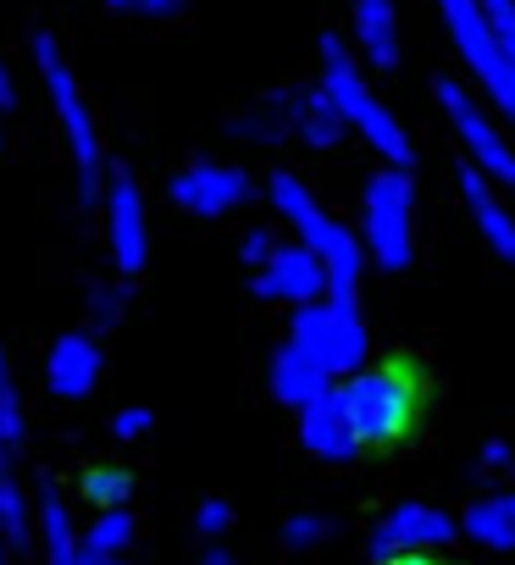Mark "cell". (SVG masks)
<instances>
[{
	"instance_id": "6da1fadb",
	"label": "cell",
	"mask_w": 515,
	"mask_h": 565,
	"mask_svg": "<svg viewBox=\"0 0 515 565\" xmlns=\"http://www.w3.org/2000/svg\"><path fill=\"white\" fill-rule=\"evenodd\" d=\"M322 95L333 100V111L344 117V128H355L377 156L383 167H410V134L399 128V117L372 95L355 51L339 40V34H322Z\"/></svg>"
},
{
	"instance_id": "7a4b0ae2",
	"label": "cell",
	"mask_w": 515,
	"mask_h": 565,
	"mask_svg": "<svg viewBox=\"0 0 515 565\" xmlns=\"http://www.w3.org/2000/svg\"><path fill=\"white\" fill-rule=\"evenodd\" d=\"M34 67H40V84L56 106V122H62V139L73 150V167H78V200L84 211H95V200L106 194L100 189V128H95V111L73 78V62L62 56L56 34H34Z\"/></svg>"
},
{
	"instance_id": "3957f363",
	"label": "cell",
	"mask_w": 515,
	"mask_h": 565,
	"mask_svg": "<svg viewBox=\"0 0 515 565\" xmlns=\"http://www.w3.org/2000/svg\"><path fill=\"white\" fill-rule=\"evenodd\" d=\"M344 411L361 433V444H399L416 427L421 411V377L410 361H383V366H361L350 383H339Z\"/></svg>"
},
{
	"instance_id": "277c9868",
	"label": "cell",
	"mask_w": 515,
	"mask_h": 565,
	"mask_svg": "<svg viewBox=\"0 0 515 565\" xmlns=\"http://www.w3.org/2000/svg\"><path fill=\"white\" fill-rule=\"evenodd\" d=\"M361 244L383 271L416 260V183L405 167H377L361 194Z\"/></svg>"
},
{
	"instance_id": "5b68a950",
	"label": "cell",
	"mask_w": 515,
	"mask_h": 565,
	"mask_svg": "<svg viewBox=\"0 0 515 565\" xmlns=\"http://www.w3.org/2000/svg\"><path fill=\"white\" fill-rule=\"evenodd\" d=\"M438 18H443V34L454 45V56L465 62V73L482 84V95L515 122V73L504 67L498 56V40L487 29V12H482V0H432Z\"/></svg>"
},
{
	"instance_id": "8992f818",
	"label": "cell",
	"mask_w": 515,
	"mask_h": 565,
	"mask_svg": "<svg viewBox=\"0 0 515 565\" xmlns=\"http://www.w3.org/2000/svg\"><path fill=\"white\" fill-rule=\"evenodd\" d=\"M289 344H300L328 377L366 366V322H361L350 295H328L316 306H300L294 328H289Z\"/></svg>"
},
{
	"instance_id": "52a82bcc",
	"label": "cell",
	"mask_w": 515,
	"mask_h": 565,
	"mask_svg": "<svg viewBox=\"0 0 515 565\" xmlns=\"http://www.w3.org/2000/svg\"><path fill=\"white\" fill-rule=\"evenodd\" d=\"M438 106H443L454 139L465 145V161H471L482 178H493V183H504V189L515 194V150H509V139L498 134V122L487 117V106L471 95V84L438 78Z\"/></svg>"
},
{
	"instance_id": "ba28073f",
	"label": "cell",
	"mask_w": 515,
	"mask_h": 565,
	"mask_svg": "<svg viewBox=\"0 0 515 565\" xmlns=\"http://www.w3.org/2000/svg\"><path fill=\"white\" fill-rule=\"evenodd\" d=\"M167 194H172V205H178V211L216 222V216H227V211L249 205V200H255V183H249V172H244V167H233V161H189V167H178V172H172Z\"/></svg>"
},
{
	"instance_id": "9c48e42d",
	"label": "cell",
	"mask_w": 515,
	"mask_h": 565,
	"mask_svg": "<svg viewBox=\"0 0 515 565\" xmlns=\"http://www.w3.org/2000/svg\"><path fill=\"white\" fill-rule=\"evenodd\" d=\"M449 537H454V521H449L438 504H416V499H405V504H394V510L372 526V554H377V565H383V559H399V554L443 548Z\"/></svg>"
},
{
	"instance_id": "30bf717a",
	"label": "cell",
	"mask_w": 515,
	"mask_h": 565,
	"mask_svg": "<svg viewBox=\"0 0 515 565\" xmlns=\"http://www.w3.org/2000/svg\"><path fill=\"white\" fill-rule=\"evenodd\" d=\"M255 295L261 300H283V306H316L328 300V266L305 249V244H278L272 260L255 271Z\"/></svg>"
},
{
	"instance_id": "8fae6325",
	"label": "cell",
	"mask_w": 515,
	"mask_h": 565,
	"mask_svg": "<svg viewBox=\"0 0 515 565\" xmlns=\"http://www.w3.org/2000/svg\"><path fill=\"white\" fill-rule=\"evenodd\" d=\"M106 233H111L106 244H111L117 271H139L150 255V238H144V200H139V183L128 167L106 172Z\"/></svg>"
},
{
	"instance_id": "7c38bea8",
	"label": "cell",
	"mask_w": 515,
	"mask_h": 565,
	"mask_svg": "<svg viewBox=\"0 0 515 565\" xmlns=\"http://www.w3.org/2000/svg\"><path fill=\"white\" fill-rule=\"evenodd\" d=\"M300 244L328 266V295H350L355 300V282H361V260H366V249H361V238L339 222V216H328V211H311L300 227Z\"/></svg>"
},
{
	"instance_id": "4fadbf2b",
	"label": "cell",
	"mask_w": 515,
	"mask_h": 565,
	"mask_svg": "<svg viewBox=\"0 0 515 565\" xmlns=\"http://www.w3.org/2000/svg\"><path fill=\"white\" fill-rule=\"evenodd\" d=\"M300 444H305L316 460H328V466H350V460L366 449L361 433H355V422H350V411H344V394H339V388H328L316 405L300 411Z\"/></svg>"
},
{
	"instance_id": "5bb4252c",
	"label": "cell",
	"mask_w": 515,
	"mask_h": 565,
	"mask_svg": "<svg viewBox=\"0 0 515 565\" xmlns=\"http://www.w3.org/2000/svg\"><path fill=\"white\" fill-rule=\"evenodd\" d=\"M100 383V344L89 333H62L45 355V388L56 399H89Z\"/></svg>"
},
{
	"instance_id": "9a60e30c",
	"label": "cell",
	"mask_w": 515,
	"mask_h": 565,
	"mask_svg": "<svg viewBox=\"0 0 515 565\" xmlns=\"http://www.w3.org/2000/svg\"><path fill=\"white\" fill-rule=\"evenodd\" d=\"M460 194H465V211H471L476 233L487 238V249H493L498 260H509V266H515V216H509V205L493 194V183H487L471 161L460 167Z\"/></svg>"
},
{
	"instance_id": "2e32d148",
	"label": "cell",
	"mask_w": 515,
	"mask_h": 565,
	"mask_svg": "<svg viewBox=\"0 0 515 565\" xmlns=\"http://www.w3.org/2000/svg\"><path fill=\"white\" fill-rule=\"evenodd\" d=\"M278 106H283V122H289V134L300 145L333 150L344 139V117L333 111V100L322 95V84L316 89H278Z\"/></svg>"
},
{
	"instance_id": "e0dca14e",
	"label": "cell",
	"mask_w": 515,
	"mask_h": 565,
	"mask_svg": "<svg viewBox=\"0 0 515 565\" xmlns=\"http://www.w3.org/2000/svg\"><path fill=\"white\" fill-rule=\"evenodd\" d=\"M350 23H355V45L366 51V62L394 73L399 67V7L394 0H350Z\"/></svg>"
},
{
	"instance_id": "ac0fdd59",
	"label": "cell",
	"mask_w": 515,
	"mask_h": 565,
	"mask_svg": "<svg viewBox=\"0 0 515 565\" xmlns=\"http://www.w3.org/2000/svg\"><path fill=\"white\" fill-rule=\"evenodd\" d=\"M267 377H272V394H278L289 411H305V405H316V399L333 388V377H328V372L300 350V344H278V355H272Z\"/></svg>"
},
{
	"instance_id": "d6986e66",
	"label": "cell",
	"mask_w": 515,
	"mask_h": 565,
	"mask_svg": "<svg viewBox=\"0 0 515 565\" xmlns=\"http://www.w3.org/2000/svg\"><path fill=\"white\" fill-rule=\"evenodd\" d=\"M460 532L482 548H498V554H515V493H493L482 504L465 510Z\"/></svg>"
},
{
	"instance_id": "ffe728a7",
	"label": "cell",
	"mask_w": 515,
	"mask_h": 565,
	"mask_svg": "<svg viewBox=\"0 0 515 565\" xmlns=\"http://www.w3.org/2000/svg\"><path fill=\"white\" fill-rule=\"evenodd\" d=\"M40 532H45V565H73L84 537H73V521H67V499L56 482L40 488Z\"/></svg>"
},
{
	"instance_id": "44dd1931",
	"label": "cell",
	"mask_w": 515,
	"mask_h": 565,
	"mask_svg": "<svg viewBox=\"0 0 515 565\" xmlns=\"http://www.w3.org/2000/svg\"><path fill=\"white\" fill-rule=\"evenodd\" d=\"M227 134H233V139H249V145H283V139H289V122H283L278 95H267V100L244 106V111L227 122Z\"/></svg>"
},
{
	"instance_id": "7402d4cb",
	"label": "cell",
	"mask_w": 515,
	"mask_h": 565,
	"mask_svg": "<svg viewBox=\"0 0 515 565\" xmlns=\"http://www.w3.org/2000/svg\"><path fill=\"white\" fill-rule=\"evenodd\" d=\"M267 200H272V211H278L283 222H294V227H300V222H305L311 211H322V205L311 200L305 178H294L289 167H283V172H272V183H267Z\"/></svg>"
},
{
	"instance_id": "603a6c76",
	"label": "cell",
	"mask_w": 515,
	"mask_h": 565,
	"mask_svg": "<svg viewBox=\"0 0 515 565\" xmlns=\"http://www.w3.org/2000/svg\"><path fill=\"white\" fill-rule=\"evenodd\" d=\"M0 537L7 548H29V499L12 471H0Z\"/></svg>"
},
{
	"instance_id": "cb8c5ba5",
	"label": "cell",
	"mask_w": 515,
	"mask_h": 565,
	"mask_svg": "<svg viewBox=\"0 0 515 565\" xmlns=\"http://www.w3.org/2000/svg\"><path fill=\"white\" fill-rule=\"evenodd\" d=\"M128 543H133V515H128V510H100L95 526L84 532V548H95V554H106V559H117Z\"/></svg>"
},
{
	"instance_id": "d4e9b609",
	"label": "cell",
	"mask_w": 515,
	"mask_h": 565,
	"mask_svg": "<svg viewBox=\"0 0 515 565\" xmlns=\"http://www.w3.org/2000/svg\"><path fill=\"white\" fill-rule=\"evenodd\" d=\"M128 493H133V477H128V471H117V466H89V471H84V499H89V504L122 510Z\"/></svg>"
},
{
	"instance_id": "484cf974",
	"label": "cell",
	"mask_w": 515,
	"mask_h": 565,
	"mask_svg": "<svg viewBox=\"0 0 515 565\" xmlns=\"http://www.w3.org/2000/svg\"><path fill=\"white\" fill-rule=\"evenodd\" d=\"M482 12H487V29H493V40H498L504 67L515 73V0H482Z\"/></svg>"
},
{
	"instance_id": "4316f807",
	"label": "cell",
	"mask_w": 515,
	"mask_h": 565,
	"mask_svg": "<svg viewBox=\"0 0 515 565\" xmlns=\"http://www.w3.org/2000/svg\"><path fill=\"white\" fill-rule=\"evenodd\" d=\"M122 311H128V289H122V282H95V289H89V322L95 328H117Z\"/></svg>"
},
{
	"instance_id": "83f0119b",
	"label": "cell",
	"mask_w": 515,
	"mask_h": 565,
	"mask_svg": "<svg viewBox=\"0 0 515 565\" xmlns=\"http://www.w3.org/2000/svg\"><path fill=\"white\" fill-rule=\"evenodd\" d=\"M0 438L7 444L23 438V405H18V383L7 372V350H0Z\"/></svg>"
},
{
	"instance_id": "f1b7e54d",
	"label": "cell",
	"mask_w": 515,
	"mask_h": 565,
	"mask_svg": "<svg viewBox=\"0 0 515 565\" xmlns=\"http://www.w3.org/2000/svg\"><path fill=\"white\" fill-rule=\"evenodd\" d=\"M322 537H328V515H316V510H294L283 521V543L289 548H316Z\"/></svg>"
},
{
	"instance_id": "f546056e",
	"label": "cell",
	"mask_w": 515,
	"mask_h": 565,
	"mask_svg": "<svg viewBox=\"0 0 515 565\" xmlns=\"http://www.w3.org/2000/svg\"><path fill=\"white\" fill-rule=\"evenodd\" d=\"M100 7L128 12V18H155V23H167V18L183 12V0H100Z\"/></svg>"
},
{
	"instance_id": "4dcf8cb0",
	"label": "cell",
	"mask_w": 515,
	"mask_h": 565,
	"mask_svg": "<svg viewBox=\"0 0 515 565\" xmlns=\"http://www.w3.org/2000/svg\"><path fill=\"white\" fill-rule=\"evenodd\" d=\"M194 526H200L205 537H222V532L233 526V504H227V499H205V504L194 510Z\"/></svg>"
},
{
	"instance_id": "1f68e13d",
	"label": "cell",
	"mask_w": 515,
	"mask_h": 565,
	"mask_svg": "<svg viewBox=\"0 0 515 565\" xmlns=\"http://www.w3.org/2000/svg\"><path fill=\"white\" fill-rule=\"evenodd\" d=\"M238 249H244V260H249V266H255V271H261V266H267V260H272V249H278V244H272V233H267V227H249V233H244V244H238Z\"/></svg>"
},
{
	"instance_id": "d6a6232c",
	"label": "cell",
	"mask_w": 515,
	"mask_h": 565,
	"mask_svg": "<svg viewBox=\"0 0 515 565\" xmlns=\"http://www.w3.org/2000/svg\"><path fill=\"white\" fill-rule=\"evenodd\" d=\"M144 427H150V411H139V405H128V411H117L111 416V438H144Z\"/></svg>"
},
{
	"instance_id": "836d02e7",
	"label": "cell",
	"mask_w": 515,
	"mask_h": 565,
	"mask_svg": "<svg viewBox=\"0 0 515 565\" xmlns=\"http://www.w3.org/2000/svg\"><path fill=\"white\" fill-rule=\"evenodd\" d=\"M515 466V444L509 438H487L482 444V471H509Z\"/></svg>"
},
{
	"instance_id": "e575fe53",
	"label": "cell",
	"mask_w": 515,
	"mask_h": 565,
	"mask_svg": "<svg viewBox=\"0 0 515 565\" xmlns=\"http://www.w3.org/2000/svg\"><path fill=\"white\" fill-rule=\"evenodd\" d=\"M18 100V84H12V67L0 62V106H12Z\"/></svg>"
},
{
	"instance_id": "d590c367",
	"label": "cell",
	"mask_w": 515,
	"mask_h": 565,
	"mask_svg": "<svg viewBox=\"0 0 515 565\" xmlns=\"http://www.w3.org/2000/svg\"><path fill=\"white\" fill-rule=\"evenodd\" d=\"M383 565H438L432 554H399V559H383Z\"/></svg>"
},
{
	"instance_id": "8d00e7d4",
	"label": "cell",
	"mask_w": 515,
	"mask_h": 565,
	"mask_svg": "<svg viewBox=\"0 0 515 565\" xmlns=\"http://www.w3.org/2000/svg\"><path fill=\"white\" fill-rule=\"evenodd\" d=\"M205 565H233V559H227V554H211V559H205Z\"/></svg>"
},
{
	"instance_id": "74e56055",
	"label": "cell",
	"mask_w": 515,
	"mask_h": 565,
	"mask_svg": "<svg viewBox=\"0 0 515 565\" xmlns=\"http://www.w3.org/2000/svg\"><path fill=\"white\" fill-rule=\"evenodd\" d=\"M0 565H7V537H0Z\"/></svg>"
},
{
	"instance_id": "f35d334b",
	"label": "cell",
	"mask_w": 515,
	"mask_h": 565,
	"mask_svg": "<svg viewBox=\"0 0 515 565\" xmlns=\"http://www.w3.org/2000/svg\"><path fill=\"white\" fill-rule=\"evenodd\" d=\"M0 150H7V128H0Z\"/></svg>"
}]
</instances>
